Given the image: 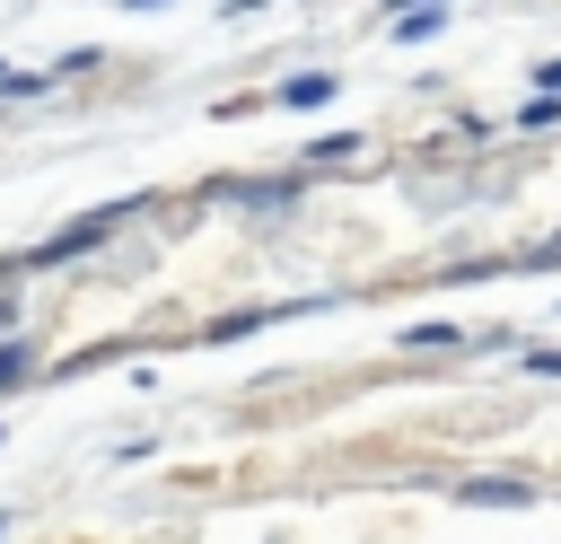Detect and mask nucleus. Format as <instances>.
I'll return each mask as SVG.
<instances>
[{
    "mask_svg": "<svg viewBox=\"0 0 561 544\" xmlns=\"http://www.w3.org/2000/svg\"><path fill=\"white\" fill-rule=\"evenodd\" d=\"M114 219H123V211H96V219H79V228H61L53 246H35V272H44V263H70V254H88V246H96V237H105Z\"/></svg>",
    "mask_w": 561,
    "mask_h": 544,
    "instance_id": "1",
    "label": "nucleus"
},
{
    "mask_svg": "<svg viewBox=\"0 0 561 544\" xmlns=\"http://www.w3.org/2000/svg\"><path fill=\"white\" fill-rule=\"evenodd\" d=\"M324 97H333V79H324V70H298V79L280 88V105H324Z\"/></svg>",
    "mask_w": 561,
    "mask_h": 544,
    "instance_id": "2",
    "label": "nucleus"
},
{
    "mask_svg": "<svg viewBox=\"0 0 561 544\" xmlns=\"http://www.w3.org/2000/svg\"><path fill=\"white\" fill-rule=\"evenodd\" d=\"M465 500H500L508 509V500H526V483H465Z\"/></svg>",
    "mask_w": 561,
    "mask_h": 544,
    "instance_id": "3",
    "label": "nucleus"
},
{
    "mask_svg": "<svg viewBox=\"0 0 561 544\" xmlns=\"http://www.w3.org/2000/svg\"><path fill=\"white\" fill-rule=\"evenodd\" d=\"M26 369H35V351H26V342H9V351H0V386H18Z\"/></svg>",
    "mask_w": 561,
    "mask_h": 544,
    "instance_id": "4",
    "label": "nucleus"
},
{
    "mask_svg": "<svg viewBox=\"0 0 561 544\" xmlns=\"http://www.w3.org/2000/svg\"><path fill=\"white\" fill-rule=\"evenodd\" d=\"M543 88H561V61H543Z\"/></svg>",
    "mask_w": 561,
    "mask_h": 544,
    "instance_id": "5",
    "label": "nucleus"
},
{
    "mask_svg": "<svg viewBox=\"0 0 561 544\" xmlns=\"http://www.w3.org/2000/svg\"><path fill=\"white\" fill-rule=\"evenodd\" d=\"M0 325H9V307H0Z\"/></svg>",
    "mask_w": 561,
    "mask_h": 544,
    "instance_id": "6",
    "label": "nucleus"
}]
</instances>
